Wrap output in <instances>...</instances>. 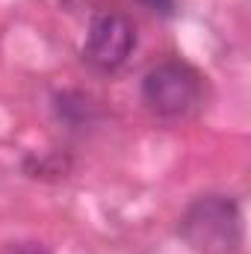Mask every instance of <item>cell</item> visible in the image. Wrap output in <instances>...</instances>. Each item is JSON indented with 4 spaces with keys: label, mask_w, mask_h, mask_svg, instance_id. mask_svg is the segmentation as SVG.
I'll return each mask as SVG.
<instances>
[{
    "label": "cell",
    "mask_w": 251,
    "mask_h": 254,
    "mask_svg": "<svg viewBox=\"0 0 251 254\" xmlns=\"http://www.w3.org/2000/svg\"><path fill=\"white\" fill-rule=\"evenodd\" d=\"M181 234L201 254H234L243 243V219L231 198H198L181 219Z\"/></svg>",
    "instance_id": "obj_1"
},
{
    "label": "cell",
    "mask_w": 251,
    "mask_h": 254,
    "mask_svg": "<svg viewBox=\"0 0 251 254\" xmlns=\"http://www.w3.org/2000/svg\"><path fill=\"white\" fill-rule=\"evenodd\" d=\"M142 101L151 113L178 119L201 104V77L187 63L169 60L154 65L142 80Z\"/></svg>",
    "instance_id": "obj_2"
},
{
    "label": "cell",
    "mask_w": 251,
    "mask_h": 254,
    "mask_svg": "<svg viewBox=\"0 0 251 254\" xmlns=\"http://www.w3.org/2000/svg\"><path fill=\"white\" fill-rule=\"evenodd\" d=\"M136 48V30L119 12H101L92 18L83 57L101 71H116L127 63V57Z\"/></svg>",
    "instance_id": "obj_3"
},
{
    "label": "cell",
    "mask_w": 251,
    "mask_h": 254,
    "mask_svg": "<svg viewBox=\"0 0 251 254\" xmlns=\"http://www.w3.org/2000/svg\"><path fill=\"white\" fill-rule=\"evenodd\" d=\"M139 3L157 15H172V9H175V0H139Z\"/></svg>",
    "instance_id": "obj_4"
},
{
    "label": "cell",
    "mask_w": 251,
    "mask_h": 254,
    "mask_svg": "<svg viewBox=\"0 0 251 254\" xmlns=\"http://www.w3.org/2000/svg\"><path fill=\"white\" fill-rule=\"evenodd\" d=\"M6 254H48L39 243H21V246H12Z\"/></svg>",
    "instance_id": "obj_5"
}]
</instances>
